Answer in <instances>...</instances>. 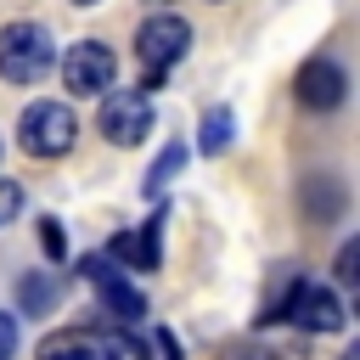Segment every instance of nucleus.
I'll use <instances>...</instances> for the list:
<instances>
[{
  "mask_svg": "<svg viewBox=\"0 0 360 360\" xmlns=\"http://www.w3.org/2000/svg\"><path fill=\"white\" fill-rule=\"evenodd\" d=\"M186 51H191V22H180V17H169V11L146 17V22L135 28V56H141V68H146V84H141V90H158L163 73H169Z\"/></svg>",
  "mask_w": 360,
  "mask_h": 360,
  "instance_id": "nucleus-3",
  "label": "nucleus"
},
{
  "mask_svg": "<svg viewBox=\"0 0 360 360\" xmlns=\"http://www.w3.org/2000/svg\"><path fill=\"white\" fill-rule=\"evenodd\" d=\"M152 349H158V360H180V343H174V332H158V338H152Z\"/></svg>",
  "mask_w": 360,
  "mask_h": 360,
  "instance_id": "nucleus-21",
  "label": "nucleus"
},
{
  "mask_svg": "<svg viewBox=\"0 0 360 360\" xmlns=\"http://www.w3.org/2000/svg\"><path fill=\"white\" fill-rule=\"evenodd\" d=\"M73 6H96V0H73Z\"/></svg>",
  "mask_w": 360,
  "mask_h": 360,
  "instance_id": "nucleus-23",
  "label": "nucleus"
},
{
  "mask_svg": "<svg viewBox=\"0 0 360 360\" xmlns=\"http://www.w3.org/2000/svg\"><path fill=\"white\" fill-rule=\"evenodd\" d=\"M112 73H118V56H112V45H101V39H79V45H68V56H62V84H68L73 96H101V90L112 84Z\"/></svg>",
  "mask_w": 360,
  "mask_h": 360,
  "instance_id": "nucleus-5",
  "label": "nucleus"
},
{
  "mask_svg": "<svg viewBox=\"0 0 360 360\" xmlns=\"http://www.w3.org/2000/svg\"><path fill=\"white\" fill-rule=\"evenodd\" d=\"M56 68V45L45 22H6L0 28V79L11 84H39Z\"/></svg>",
  "mask_w": 360,
  "mask_h": 360,
  "instance_id": "nucleus-1",
  "label": "nucleus"
},
{
  "mask_svg": "<svg viewBox=\"0 0 360 360\" xmlns=\"http://www.w3.org/2000/svg\"><path fill=\"white\" fill-rule=\"evenodd\" d=\"M101 360H146V343L135 332H112L107 349H101Z\"/></svg>",
  "mask_w": 360,
  "mask_h": 360,
  "instance_id": "nucleus-16",
  "label": "nucleus"
},
{
  "mask_svg": "<svg viewBox=\"0 0 360 360\" xmlns=\"http://www.w3.org/2000/svg\"><path fill=\"white\" fill-rule=\"evenodd\" d=\"M96 287H101V315H107V321L129 326V321H141V315H146V298L135 292V281H124V276H107V281H96Z\"/></svg>",
  "mask_w": 360,
  "mask_h": 360,
  "instance_id": "nucleus-10",
  "label": "nucleus"
},
{
  "mask_svg": "<svg viewBox=\"0 0 360 360\" xmlns=\"http://www.w3.org/2000/svg\"><path fill=\"white\" fill-rule=\"evenodd\" d=\"M11 354H17V315L0 309V360H11Z\"/></svg>",
  "mask_w": 360,
  "mask_h": 360,
  "instance_id": "nucleus-20",
  "label": "nucleus"
},
{
  "mask_svg": "<svg viewBox=\"0 0 360 360\" xmlns=\"http://www.w3.org/2000/svg\"><path fill=\"white\" fill-rule=\"evenodd\" d=\"M292 287H298V276H292V270H276V281L264 287V309H259V321H264V326H270V321H287Z\"/></svg>",
  "mask_w": 360,
  "mask_h": 360,
  "instance_id": "nucleus-15",
  "label": "nucleus"
},
{
  "mask_svg": "<svg viewBox=\"0 0 360 360\" xmlns=\"http://www.w3.org/2000/svg\"><path fill=\"white\" fill-rule=\"evenodd\" d=\"M180 169H186V146L174 141V146H163V152H158V163L146 169V197H163V186H169Z\"/></svg>",
  "mask_w": 360,
  "mask_h": 360,
  "instance_id": "nucleus-14",
  "label": "nucleus"
},
{
  "mask_svg": "<svg viewBox=\"0 0 360 360\" xmlns=\"http://www.w3.org/2000/svg\"><path fill=\"white\" fill-rule=\"evenodd\" d=\"M39 248H45V259H62L68 253V236H62L56 219H39Z\"/></svg>",
  "mask_w": 360,
  "mask_h": 360,
  "instance_id": "nucleus-18",
  "label": "nucleus"
},
{
  "mask_svg": "<svg viewBox=\"0 0 360 360\" xmlns=\"http://www.w3.org/2000/svg\"><path fill=\"white\" fill-rule=\"evenodd\" d=\"M84 354H90V332L84 326H68V332L39 338V360H84Z\"/></svg>",
  "mask_w": 360,
  "mask_h": 360,
  "instance_id": "nucleus-12",
  "label": "nucleus"
},
{
  "mask_svg": "<svg viewBox=\"0 0 360 360\" xmlns=\"http://www.w3.org/2000/svg\"><path fill=\"white\" fill-rule=\"evenodd\" d=\"M152 6H163V0H152Z\"/></svg>",
  "mask_w": 360,
  "mask_h": 360,
  "instance_id": "nucleus-24",
  "label": "nucleus"
},
{
  "mask_svg": "<svg viewBox=\"0 0 360 360\" xmlns=\"http://www.w3.org/2000/svg\"><path fill=\"white\" fill-rule=\"evenodd\" d=\"M96 124H101V135H107L112 146H141V141L152 135V101H146V90H112V84H107Z\"/></svg>",
  "mask_w": 360,
  "mask_h": 360,
  "instance_id": "nucleus-4",
  "label": "nucleus"
},
{
  "mask_svg": "<svg viewBox=\"0 0 360 360\" xmlns=\"http://www.w3.org/2000/svg\"><path fill=\"white\" fill-rule=\"evenodd\" d=\"M17 304H22V315H45V309L56 304V281H51L45 270L22 276V287H17Z\"/></svg>",
  "mask_w": 360,
  "mask_h": 360,
  "instance_id": "nucleus-13",
  "label": "nucleus"
},
{
  "mask_svg": "<svg viewBox=\"0 0 360 360\" xmlns=\"http://www.w3.org/2000/svg\"><path fill=\"white\" fill-rule=\"evenodd\" d=\"M332 270H338V281H343V287H354V281H360V242H343V248H338V259H332Z\"/></svg>",
  "mask_w": 360,
  "mask_h": 360,
  "instance_id": "nucleus-17",
  "label": "nucleus"
},
{
  "mask_svg": "<svg viewBox=\"0 0 360 360\" xmlns=\"http://www.w3.org/2000/svg\"><path fill=\"white\" fill-rule=\"evenodd\" d=\"M17 141L28 158H68L79 141V118L68 101H28L17 118Z\"/></svg>",
  "mask_w": 360,
  "mask_h": 360,
  "instance_id": "nucleus-2",
  "label": "nucleus"
},
{
  "mask_svg": "<svg viewBox=\"0 0 360 360\" xmlns=\"http://www.w3.org/2000/svg\"><path fill=\"white\" fill-rule=\"evenodd\" d=\"M292 90H298V101H304L309 112H332V107L343 101V90H349V79H343V68H338L332 56H309V62L298 68V79H292Z\"/></svg>",
  "mask_w": 360,
  "mask_h": 360,
  "instance_id": "nucleus-6",
  "label": "nucleus"
},
{
  "mask_svg": "<svg viewBox=\"0 0 360 360\" xmlns=\"http://www.w3.org/2000/svg\"><path fill=\"white\" fill-rule=\"evenodd\" d=\"M343 360H360V343H354V349H349V354H343Z\"/></svg>",
  "mask_w": 360,
  "mask_h": 360,
  "instance_id": "nucleus-22",
  "label": "nucleus"
},
{
  "mask_svg": "<svg viewBox=\"0 0 360 360\" xmlns=\"http://www.w3.org/2000/svg\"><path fill=\"white\" fill-rule=\"evenodd\" d=\"M298 208H304L315 225H332V219L343 214V180H332V174H304Z\"/></svg>",
  "mask_w": 360,
  "mask_h": 360,
  "instance_id": "nucleus-9",
  "label": "nucleus"
},
{
  "mask_svg": "<svg viewBox=\"0 0 360 360\" xmlns=\"http://www.w3.org/2000/svg\"><path fill=\"white\" fill-rule=\"evenodd\" d=\"M163 208L141 225V231H118L112 242H107V253L124 264V270H158V259H163Z\"/></svg>",
  "mask_w": 360,
  "mask_h": 360,
  "instance_id": "nucleus-7",
  "label": "nucleus"
},
{
  "mask_svg": "<svg viewBox=\"0 0 360 360\" xmlns=\"http://www.w3.org/2000/svg\"><path fill=\"white\" fill-rule=\"evenodd\" d=\"M231 135H236V118H231V107H208V112H202V124H197V152L219 158V152L231 146Z\"/></svg>",
  "mask_w": 360,
  "mask_h": 360,
  "instance_id": "nucleus-11",
  "label": "nucleus"
},
{
  "mask_svg": "<svg viewBox=\"0 0 360 360\" xmlns=\"http://www.w3.org/2000/svg\"><path fill=\"white\" fill-rule=\"evenodd\" d=\"M17 208H22V186L0 174V225H11V219H17Z\"/></svg>",
  "mask_w": 360,
  "mask_h": 360,
  "instance_id": "nucleus-19",
  "label": "nucleus"
},
{
  "mask_svg": "<svg viewBox=\"0 0 360 360\" xmlns=\"http://www.w3.org/2000/svg\"><path fill=\"white\" fill-rule=\"evenodd\" d=\"M287 321L304 326V332H338V326H343V304H338L332 287L298 281V287H292V304H287Z\"/></svg>",
  "mask_w": 360,
  "mask_h": 360,
  "instance_id": "nucleus-8",
  "label": "nucleus"
}]
</instances>
